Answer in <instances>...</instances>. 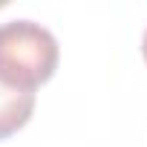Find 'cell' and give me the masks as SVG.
Segmentation results:
<instances>
[{
    "instance_id": "6da1fadb",
    "label": "cell",
    "mask_w": 147,
    "mask_h": 147,
    "mask_svg": "<svg viewBox=\"0 0 147 147\" xmlns=\"http://www.w3.org/2000/svg\"><path fill=\"white\" fill-rule=\"evenodd\" d=\"M58 40L35 20H6L0 23V81L29 90L40 87L55 75Z\"/></svg>"
},
{
    "instance_id": "7a4b0ae2",
    "label": "cell",
    "mask_w": 147,
    "mask_h": 147,
    "mask_svg": "<svg viewBox=\"0 0 147 147\" xmlns=\"http://www.w3.org/2000/svg\"><path fill=\"white\" fill-rule=\"evenodd\" d=\"M32 110H35V92L0 81V138L18 133L32 118Z\"/></svg>"
},
{
    "instance_id": "3957f363",
    "label": "cell",
    "mask_w": 147,
    "mask_h": 147,
    "mask_svg": "<svg viewBox=\"0 0 147 147\" xmlns=\"http://www.w3.org/2000/svg\"><path fill=\"white\" fill-rule=\"evenodd\" d=\"M141 52H144V61H147V29H144V38H141Z\"/></svg>"
}]
</instances>
